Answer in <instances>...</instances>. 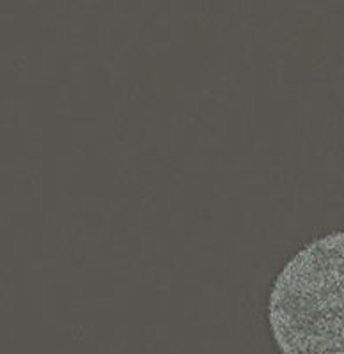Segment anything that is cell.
Segmentation results:
<instances>
[{
    "mask_svg": "<svg viewBox=\"0 0 344 354\" xmlns=\"http://www.w3.org/2000/svg\"><path fill=\"white\" fill-rule=\"evenodd\" d=\"M266 322L284 354L344 353V230L312 239L282 266Z\"/></svg>",
    "mask_w": 344,
    "mask_h": 354,
    "instance_id": "1",
    "label": "cell"
}]
</instances>
